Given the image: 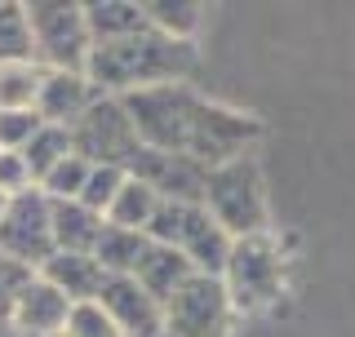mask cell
<instances>
[{"mask_svg":"<svg viewBox=\"0 0 355 337\" xmlns=\"http://www.w3.org/2000/svg\"><path fill=\"white\" fill-rule=\"evenodd\" d=\"M200 67L196 40H169L160 31H138V36L94 44L85 58V80L98 94L125 98L142 94V89H160V85H187Z\"/></svg>","mask_w":355,"mask_h":337,"instance_id":"obj_1","label":"cell"},{"mask_svg":"<svg viewBox=\"0 0 355 337\" xmlns=\"http://www.w3.org/2000/svg\"><path fill=\"white\" fill-rule=\"evenodd\" d=\"M200 205L218 222L231 240L244 235H266V187H262V168L253 155L227 160L218 168H205V191Z\"/></svg>","mask_w":355,"mask_h":337,"instance_id":"obj_2","label":"cell"},{"mask_svg":"<svg viewBox=\"0 0 355 337\" xmlns=\"http://www.w3.org/2000/svg\"><path fill=\"white\" fill-rule=\"evenodd\" d=\"M129 111V125L142 138V147L160 151V155H182L191 147V133L200 120L205 98L191 85H160V89H142V94H125L120 98Z\"/></svg>","mask_w":355,"mask_h":337,"instance_id":"obj_3","label":"cell"},{"mask_svg":"<svg viewBox=\"0 0 355 337\" xmlns=\"http://www.w3.org/2000/svg\"><path fill=\"white\" fill-rule=\"evenodd\" d=\"M222 288H227L236 316H258L275 306L284 293V253L271 235H244L231 240L227 266H222Z\"/></svg>","mask_w":355,"mask_h":337,"instance_id":"obj_4","label":"cell"},{"mask_svg":"<svg viewBox=\"0 0 355 337\" xmlns=\"http://www.w3.org/2000/svg\"><path fill=\"white\" fill-rule=\"evenodd\" d=\"M151 244H169L191 262L196 275H222L231 253V235L218 227L205 213V205H178V200H160L151 227H147Z\"/></svg>","mask_w":355,"mask_h":337,"instance_id":"obj_5","label":"cell"},{"mask_svg":"<svg viewBox=\"0 0 355 337\" xmlns=\"http://www.w3.org/2000/svg\"><path fill=\"white\" fill-rule=\"evenodd\" d=\"M22 9H27V27H31V53L44 71H85V58L94 49L85 9L62 5V0H36V5Z\"/></svg>","mask_w":355,"mask_h":337,"instance_id":"obj_6","label":"cell"},{"mask_svg":"<svg viewBox=\"0 0 355 337\" xmlns=\"http://www.w3.org/2000/svg\"><path fill=\"white\" fill-rule=\"evenodd\" d=\"M67 133H71V151L85 155L89 164H116L129 173V164L142 155V138L129 125L125 103L111 98V94H98L89 103V111Z\"/></svg>","mask_w":355,"mask_h":337,"instance_id":"obj_7","label":"cell"},{"mask_svg":"<svg viewBox=\"0 0 355 337\" xmlns=\"http://www.w3.org/2000/svg\"><path fill=\"white\" fill-rule=\"evenodd\" d=\"M164 337H231L236 306L218 275H191L160 302Z\"/></svg>","mask_w":355,"mask_h":337,"instance_id":"obj_8","label":"cell"},{"mask_svg":"<svg viewBox=\"0 0 355 337\" xmlns=\"http://www.w3.org/2000/svg\"><path fill=\"white\" fill-rule=\"evenodd\" d=\"M0 253L22 262L27 271H40L53 257V227H49V196L44 191H22L9 200L0 218Z\"/></svg>","mask_w":355,"mask_h":337,"instance_id":"obj_9","label":"cell"},{"mask_svg":"<svg viewBox=\"0 0 355 337\" xmlns=\"http://www.w3.org/2000/svg\"><path fill=\"white\" fill-rule=\"evenodd\" d=\"M94 302L111 316V324L120 329V337H164V311L138 279L107 275Z\"/></svg>","mask_w":355,"mask_h":337,"instance_id":"obj_10","label":"cell"},{"mask_svg":"<svg viewBox=\"0 0 355 337\" xmlns=\"http://www.w3.org/2000/svg\"><path fill=\"white\" fill-rule=\"evenodd\" d=\"M71 316V302H67L49 279L31 275L27 288L18 293L14 311H9V324L22 333V337H62V324Z\"/></svg>","mask_w":355,"mask_h":337,"instance_id":"obj_11","label":"cell"},{"mask_svg":"<svg viewBox=\"0 0 355 337\" xmlns=\"http://www.w3.org/2000/svg\"><path fill=\"white\" fill-rule=\"evenodd\" d=\"M94 98H98V89L85 80V71H44L40 94H36V116H40V125L71 129Z\"/></svg>","mask_w":355,"mask_h":337,"instance_id":"obj_12","label":"cell"},{"mask_svg":"<svg viewBox=\"0 0 355 337\" xmlns=\"http://www.w3.org/2000/svg\"><path fill=\"white\" fill-rule=\"evenodd\" d=\"M36 275L49 279L71 306H76V302H94L98 288H103V279H107L103 266L94 262V253H53Z\"/></svg>","mask_w":355,"mask_h":337,"instance_id":"obj_13","label":"cell"},{"mask_svg":"<svg viewBox=\"0 0 355 337\" xmlns=\"http://www.w3.org/2000/svg\"><path fill=\"white\" fill-rule=\"evenodd\" d=\"M49 227H53V253H94L103 235V213L85 209L80 200H49Z\"/></svg>","mask_w":355,"mask_h":337,"instance_id":"obj_14","label":"cell"},{"mask_svg":"<svg viewBox=\"0 0 355 337\" xmlns=\"http://www.w3.org/2000/svg\"><path fill=\"white\" fill-rule=\"evenodd\" d=\"M191 275H196L191 262H187L178 249H169V244H147V253L138 257V266H133L129 279H138L155 302H164L182 279H191Z\"/></svg>","mask_w":355,"mask_h":337,"instance_id":"obj_15","label":"cell"},{"mask_svg":"<svg viewBox=\"0 0 355 337\" xmlns=\"http://www.w3.org/2000/svg\"><path fill=\"white\" fill-rule=\"evenodd\" d=\"M80 9H85V27L94 44H111V40L147 31L142 5H133V0H94V5H80Z\"/></svg>","mask_w":355,"mask_h":337,"instance_id":"obj_16","label":"cell"},{"mask_svg":"<svg viewBox=\"0 0 355 337\" xmlns=\"http://www.w3.org/2000/svg\"><path fill=\"white\" fill-rule=\"evenodd\" d=\"M155 209H160V196H155L147 182H138V178H125V187L116 191V200H111V209L103 213V222L107 227H125V231L147 235Z\"/></svg>","mask_w":355,"mask_h":337,"instance_id":"obj_17","label":"cell"},{"mask_svg":"<svg viewBox=\"0 0 355 337\" xmlns=\"http://www.w3.org/2000/svg\"><path fill=\"white\" fill-rule=\"evenodd\" d=\"M142 18L151 31L169 40H196L200 22H205V5L200 0H142Z\"/></svg>","mask_w":355,"mask_h":337,"instance_id":"obj_18","label":"cell"},{"mask_svg":"<svg viewBox=\"0 0 355 337\" xmlns=\"http://www.w3.org/2000/svg\"><path fill=\"white\" fill-rule=\"evenodd\" d=\"M147 235L142 231H125V227H107L103 222V235L94 244V262L103 266V275H133L138 257L147 253Z\"/></svg>","mask_w":355,"mask_h":337,"instance_id":"obj_19","label":"cell"},{"mask_svg":"<svg viewBox=\"0 0 355 337\" xmlns=\"http://www.w3.org/2000/svg\"><path fill=\"white\" fill-rule=\"evenodd\" d=\"M40 80V62H0V111H36Z\"/></svg>","mask_w":355,"mask_h":337,"instance_id":"obj_20","label":"cell"},{"mask_svg":"<svg viewBox=\"0 0 355 337\" xmlns=\"http://www.w3.org/2000/svg\"><path fill=\"white\" fill-rule=\"evenodd\" d=\"M0 62H36L27 9L18 0H0Z\"/></svg>","mask_w":355,"mask_h":337,"instance_id":"obj_21","label":"cell"},{"mask_svg":"<svg viewBox=\"0 0 355 337\" xmlns=\"http://www.w3.org/2000/svg\"><path fill=\"white\" fill-rule=\"evenodd\" d=\"M62 155H71V133L58 129V125H40L36 133H31V142L22 147V160H27V168H31V182H40Z\"/></svg>","mask_w":355,"mask_h":337,"instance_id":"obj_22","label":"cell"},{"mask_svg":"<svg viewBox=\"0 0 355 337\" xmlns=\"http://www.w3.org/2000/svg\"><path fill=\"white\" fill-rule=\"evenodd\" d=\"M85 178H89V160L85 155H62L58 164L49 168V173L36 182V191H44L49 200H80V187H85Z\"/></svg>","mask_w":355,"mask_h":337,"instance_id":"obj_23","label":"cell"},{"mask_svg":"<svg viewBox=\"0 0 355 337\" xmlns=\"http://www.w3.org/2000/svg\"><path fill=\"white\" fill-rule=\"evenodd\" d=\"M125 168H116V164H89V178H85V187H80V205L85 209H94V213H107L111 209V200H116V191L125 187Z\"/></svg>","mask_w":355,"mask_h":337,"instance_id":"obj_24","label":"cell"},{"mask_svg":"<svg viewBox=\"0 0 355 337\" xmlns=\"http://www.w3.org/2000/svg\"><path fill=\"white\" fill-rule=\"evenodd\" d=\"M62 337H120V329L111 324V316L98 302H76L62 324Z\"/></svg>","mask_w":355,"mask_h":337,"instance_id":"obj_25","label":"cell"},{"mask_svg":"<svg viewBox=\"0 0 355 337\" xmlns=\"http://www.w3.org/2000/svg\"><path fill=\"white\" fill-rule=\"evenodd\" d=\"M40 129L36 111H0V151H22Z\"/></svg>","mask_w":355,"mask_h":337,"instance_id":"obj_26","label":"cell"},{"mask_svg":"<svg viewBox=\"0 0 355 337\" xmlns=\"http://www.w3.org/2000/svg\"><path fill=\"white\" fill-rule=\"evenodd\" d=\"M31 275H36V271H27L22 262H14V257L0 253V324H9V311H14V302H18L22 288H27Z\"/></svg>","mask_w":355,"mask_h":337,"instance_id":"obj_27","label":"cell"},{"mask_svg":"<svg viewBox=\"0 0 355 337\" xmlns=\"http://www.w3.org/2000/svg\"><path fill=\"white\" fill-rule=\"evenodd\" d=\"M31 168L22 160V151H0V191H5L9 200L22 196V191H31Z\"/></svg>","mask_w":355,"mask_h":337,"instance_id":"obj_28","label":"cell"},{"mask_svg":"<svg viewBox=\"0 0 355 337\" xmlns=\"http://www.w3.org/2000/svg\"><path fill=\"white\" fill-rule=\"evenodd\" d=\"M5 209H9V196H5V191H0V218H5Z\"/></svg>","mask_w":355,"mask_h":337,"instance_id":"obj_29","label":"cell"}]
</instances>
